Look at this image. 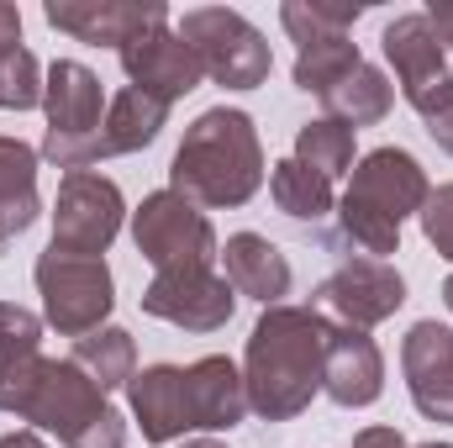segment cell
Wrapping results in <instances>:
<instances>
[{
  "label": "cell",
  "mask_w": 453,
  "mask_h": 448,
  "mask_svg": "<svg viewBox=\"0 0 453 448\" xmlns=\"http://www.w3.org/2000/svg\"><path fill=\"white\" fill-rule=\"evenodd\" d=\"M180 37L190 42L201 74L217 80V85H226V90H258V85L269 80V69H274L264 32H258L242 11H226V5L185 11V16H180Z\"/></svg>",
  "instance_id": "5b68a950"
},
{
  "label": "cell",
  "mask_w": 453,
  "mask_h": 448,
  "mask_svg": "<svg viewBox=\"0 0 453 448\" xmlns=\"http://www.w3.org/2000/svg\"><path fill=\"white\" fill-rule=\"evenodd\" d=\"M264 185V143H258V127L248 112H201L190 121L185 143L174 148V164H169V190L185 196L190 206H242L253 201V190Z\"/></svg>",
  "instance_id": "3957f363"
},
{
  "label": "cell",
  "mask_w": 453,
  "mask_h": 448,
  "mask_svg": "<svg viewBox=\"0 0 453 448\" xmlns=\"http://www.w3.org/2000/svg\"><path fill=\"white\" fill-rule=\"evenodd\" d=\"M37 148L21 137H0V253L37 222Z\"/></svg>",
  "instance_id": "7402d4cb"
},
{
  "label": "cell",
  "mask_w": 453,
  "mask_h": 448,
  "mask_svg": "<svg viewBox=\"0 0 453 448\" xmlns=\"http://www.w3.org/2000/svg\"><path fill=\"white\" fill-rule=\"evenodd\" d=\"M401 369H406L411 406L427 422H453V328L417 322L401 343Z\"/></svg>",
  "instance_id": "2e32d148"
},
{
  "label": "cell",
  "mask_w": 453,
  "mask_h": 448,
  "mask_svg": "<svg viewBox=\"0 0 453 448\" xmlns=\"http://www.w3.org/2000/svg\"><path fill=\"white\" fill-rule=\"evenodd\" d=\"M317 301L327 312H338L342 328L369 333V328H380L385 317H395L406 306V280L380 259H348L317 285Z\"/></svg>",
  "instance_id": "7c38bea8"
},
{
  "label": "cell",
  "mask_w": 453,
  "mask_h": 448,
  "mask_svg": "<svg viewBox=\"0 0 453 448\" xmlns=\"http://www.w3.org/2000/svg\"><path fill=\"white\" fill-rule=\"evenodd\" d=\"M121 190L96 169H74L58 180V201H53V248L58 253H80V259H101L121 232Z\"/></svg>",
  "instance_id": "9c48e42d"
},
{
  "label": "cell",
  "mask_w": 453,
  "mask_h": 448,
  "mask_svg": "<svg viewBox=\"0 0 453 448\" xmlns=\"http://www.w3.org/2000/svg\"><path fill=\"white\" fill-rule=\"evenodd\" d=\"M333 322L317 306H264L248 337L242 359V385H248V412L264 422H290L311 406L322 390V359H327Z\"/></svg>",
  "instance_id": "7a4b0ae2"
},
{
  "label": "cell",
  "mask_w": 453,
  "mask_h": 448,
  "mask_svg": "<svg viewBox=\"0 0 453 448\" xmlns=\"http://www.w3.org/2000/svg\"><path fill=\"white\" fill-rule=\"evenodd\" d=\"M269 196H274V206L290 217V222H327L333 217V180H322V174H311L306 164H296V158H280L274 169H269Z\"/></svg>",
  "instance_id": "cb8c5ba5"
},
{
  "label": "cell",
  "mask_w": 453,
  "mask_h": 448,
  "mask_svg": "<svg viewBox=\"0 0 453 448\" xmlns=\"http://www.w3.org/2000/svg\"><path fill=\"white\" fill-rule=\"evenodd\" d=\"M164 121H169V106L164 101H153V96H142V90H121L106 116H101V132L85 143V153H80V169H90V164H101V158H116V153H137V148H148L158 132H164Z\"/></svg>",
  "instance_id": "ffe728a7"
},
{
  "label": "cell",
  "mask_w": 453,
  "mask_h": 448,
  "mask_svg": "<svg viewBox=\"0 0 453 448\" xmlns=\"http://www.w3.org/2000/svg\"><path fill=\"white\" fill-rule=\"evenodd\" d=\"M37 337H42V322L16 306V301H0V359H21V353H37Z\"/></svg>",
  "instance_id": "83f0119b"
},
{
  "label": "cell",
  "mask_w": 453,
  "mask_h": 448,
  "mask_svg": "<svg viewBox=\"0 0 453 448\" xmlns=\"http://www.w3.org/2000/svg\"><path fill=\"white\" fill-rule=\"evenodd\" d=\"M180 448H226V444H217V438H190V444H180Z\"/></svg>",
  "instance_id": "e575fe53"
},
{
  "label": "cell",
  "mask_w": 453,
  "mask_h": 448,
  "mask_svg": "<svg viewBox=\"0 0 453 448\" xmlns=\"http://www.w3.org/2000/svg\"><path fill=\"white\" fill-rule=\"evenodd\" d=\"M422 121H427V137H433L443 153H453V96L443 101V106H433V112L422 116Z\"/></svg>",
  "instance_id": "f546056e"
},
{
  "label": "cell",
  "mask_w": 453,
  "mask_h": 448,
  "mask_svg": "<svg viewBox=\"0 0 453 448\" xmlns=\"http://www.w3.org/2000/svg\"><path fill=\"white\" fill-rule=\"evenodd\" d=\"M0 448H48V444H42L37 433H5V438H0Z\"/></svg>",
  "instance_id": "836d02e7"
},
{
  "label": "cell",
  "mask_w": 453,
  "mask_h": 448,
  "mask_svg": "<svg viewBox=\"0 0 453 448\" xmlns=\"http://www.w3.org/2000/svg\"><path fill=\"white\" fill-rule=\"evenodd\" d=\"M142 312L185 333H217L237 312V290L211 269H158L142 290Z\"/></svg>",
  "instance_id": "8fae6325"
},
{
  "label": "cell",
  "mask_w": 453,
  "mask_h": 448,
  "mask_svg": "<svg viewBox=\"0 0 453 448\" xmlns=\"http://www.w3.org/2000/svg\"><path fill=\"white\" fill-rule=\"evenodd\" d=\"M217 259L226 264V285H232L237 296H253V301H264V306H280V296H290V259H285L269 237H258V232H232Z\"/></svg>",
  "instance_id": "44dd1931"
},
{
  "label": "cell",
  "mask_w": 453,
  "mask_h": 448,
  "mask_svg": "<svg viewBox=\"0 0 453 448\" xmlns=\"http://www.w3.org/2000/svg\"><path fill=\"white\" fill-rule=\"evenodd\" d=\"M48 27L80 37V42H111V48H127L132 37L153 32L169 21V11L158 0H48L42 5Z\"/></svg>",
  "instance_id": "5bb4252c"
},
{
  "label": "cell",
  "mask_w": 453,
  "mask_h": 448,
  "mask_svg": "<svg viewBox=\"0 0 453 448\" xmlns=\"http://www.w3.org/2000/svg\"><path fill=\"white\" fill-rule=\"evenodd\" d=\"M417 217H422V232H427V243H433V248H438V253H443V259L453 264V185H438Z\"/></svg>",
  "instance_id": "f1b7e54d"
},
{
  "label": "cell",
  "mask_w": 453,
  "mask_h": 448,
  "mask_svg": "<svg viewBox=\"0 0 453 448\" xmlns=\"http://www.w3.org/2000/svg\"><path fill=\"white\" fill-rule=\"evenodd\" d=\"M348 196L364 201V206H374L380 217H390V222L401 227L406 217H417V212L427 206L433 185H427L422 164H417L406 148H374V153L358 158Z\"/></svg>",
  "instance_id": "9a60e30c"
},
{
  "label": "cell",
  "mask_w": 453,
  "mask_h": 448,
  "mask_svg": "<svg viewBox=\"0 0 453 448\" xmlns=\"http://www.w3.org/2000/svg\"><path fill=\"white\" fill-rule=\"evenodd\" d=\"M422 448H453V444H422Z\"/></svg>",
  "instance_id": "8d00e7d4"
},
{
  "label": "cell",
  "mask_w": 453,
  "mask_h": 448,
  "mask_svg": "<svg viewBox=\"0 0 453 448\" xmlns=\"http://www.w3.org/2000/svg\"><path fill=\"white\" fill-rule=\"evenodd\" d=\"M427 21L438 27V37H443V48H453V0H438V5L427 11Z\"/></svg>",
  "instance_id": "d6a6232c"
},
{
  "label": "cell",
  "mask_w": 453,
  "mask_h": 448,
  "mask_svg": "<svg viewBox=\"0 0 453 448\" xmlns=\"http://www.w3.org/2000/svg\"><path fill=\"white\" fill-rule=\"evenodd\" d=\"M121 69H127L132 90H142V96H153V101H164V106L185 101V96L206 80L201 64H196V53H190V42H185L180 32H169V21L153 27V32H142V37H132V42L121 48Z\"/></svg>",
  "instance_id": "4fadbf2b"
},
{
  "label": "cell",
  "mask_w": 453,
  "mask_h": 448,
  "mask_svg": "<svg viewBox=\"0 0 453 448\" xmlns=\"http://www.w3.org/2000/svg\"><path fill=\"white\" fill-rule=\"evenodd\" d=\"M132 243L153 269H211V259L222 253L206 212L174 190L142 196V206L132 212Z\"/></svg>",
  "instance_id": "ba28073f"
},
{
  "label": "cell",
  "mask_w": 453,
  "mask_h": 448,
  "mask_svg": "<svg viewBox=\"0 0 453 448\" xmlns=\"http://www.w3.org/2000/svg\"><path fill=\"white\" fill-rule=\"evenodd\" d=\"M37 280V296H42V312H48V328H58L64 337H85L96 333L116 306V285L106 259H80V253H58L48 248L32 269Z\"/></svg>",
  "instance_id": "8992f818"
},
{
  "label": "cell",
  "mask_w": 453,
  "mask_h": 448,
  "mask_svg": "<svg viewBox=\"0 0 453 448\" xmlns=\"http://www.w3.org/2000/svg\"><path fill=\"white\" fill-rule=\"evenodd\" d=\"M364 16V5L358 0H348V5H322V0H285L280 5V21H285V32L296 37V85L306 90V96H327V90H338L342 80L364 64V53H358V42L348 37V27Z\"/></svg>",
  "instance_id": "277c9868"
},
{
  "label": "cell",
  "mask_w": 453,
  "mask_h": 448,
  "mask_svg": "<svg viewBox=\"0 0 453 448\" xmlns=\"http://www.w3.org/2000/svg\"><path fill=\"white\" fill-rule=\"evenodd\" d=\"M338 222H342V243H353L358 253H369L380 264H385V253H401V227L390 222V217H380L374 206L353 201V196H342Z\"/></svg>",
  "instance_id": "4316f807"
},
{
  "label": "cell",
  "mask_w": 453,
  "mask_h": 448,
  "mask_svg": "<svg viewBox=\"0 0 453 448\" xmlns=\"http://www.w3.org/2000/svg\"><path fill=\"white\" fill-rule=\"evenodd\" d=\"M443 301H449V312H453V274H449V285H443Z\"/></svg>",
  "instance_id": "d590c367"
},
{
  "label": "cell",
  "mask_w": 453,
  "mask_h": 448,
  "mask_svg": "<svg viewBox=\"0 0 453 448\" xmlns=\"http://www.w3.org/2000/svg\"><path fill=\"white\" fill-rule=\"evenodd\" d=\"M185 396H190V422L196 433H222L237 428L248 417V385H242V369L222 359V353H206L185 369Z\"/></svg>",
  "instance_id": "d6986e66"
},
{
  "label": "cell",
  "mask_w": 453,
  "mask_h": 448,
  "mask_svg": "<svg viewBox=\"0 0 453 448\" xmlns=\"http://www.w3.org/2000/svg\"><path fill=\"white\" fill-rule=\"evenodd\" d=\"M127 396H132V417H137V428H142L148 444H174V438L196 433L190 396H185V369L180 364H153V369L132 375Z\"/></svg>",
  "instance_id": "ac0fdd59"
},
{
  "label": "cell",
  "mask_w": 453,
  "mask_h": 448,
  "mask_svg": "<svg viewBox=\"0 0 453 448\" xmlns=\"http://www.w3.org/2000/svg\"><path fill=\"white\" fill-rule=\"evenodd\" d=\"M385 58L401 80V96L417 116H427L433 106H443L453 96V74H449V48L438 37V27L427 21V11H411V16H395L385 27Z\"/></svg>",
  "instance_id": "30bf717a"
},
{
  "label": "cell",
  "mask_w": 453,
  "mask_h": 448,
  "mask_svg": "<svg viewBox=\"0 0 453 448\" xmlns=\"http://www.w3.org/2000/svg\"><path fill=\"white\" fill-rule=\"evenodd\" d=\"M353 448H406V438H401L395 428H364V433L353 438Z\"/></svg>",
  "instance_id": "1f68e13d"
},
{
  "label": "cell",
  "mask_w": 453,
  "mask_h": 448,
  "mask_svg": "<svg viewBox=\"0 0 453 448\" xmlns=\"http://www.w3.org/2000/svg\"><path fill=\"white\" fill-rule=\"evenodd\" d=\"M322 106H327L333 121H342V127H353V132H358V127H374V121H385V116H390V106H395V85H390L374 64H358L338 90H327V96H322Z\"/></svg>",
  "instance_id": "603a6c76"
},
{
  "label": "cell",
  "mask_w": 453,
  "mask_h": 448,
  "mask_svg": "<svg viewBox=\"0 0 453 448\" xmlns=\"http://www.w3.org/2000/svg\"><path fill=\"white\" fill-rule=\"evenodd\" d=\"M69 364H80L101 390L132 385V375H137V348H132V333H121V328H96V333L74 337Z\"/></svg>",
  "instance_id": "d4e9b609"
},
{
  "label": "cell",
  "mask_w": 453,
  "mask_h": 448,
  "mask_svg": "<svg viewBox=\"0 0 453 448\" xmlns=\"http://www.w3.org/2000/svg\"><path fill=\"white\" fill-rule=\"evenodd\" d=\"M322 390L358 412V406H374L380 390H385V359L374 348V337L364 328H333L327 333V359H322Z\"/></svg>",
  "instance_id": "e0dca14e"
},
{
  "label": "cell",
  "mask_w": 453,
  "mask_h": 448,
  "mask_svg": "<svg viewBox=\"0 0 453 448\" xmlns=\"http://www.w3.org/2000/svg\"><path fill=\"white\" fill-rule=\"evenodd\" d=\"M296 164H306L322 180H338L353 169V127H342L333 116H317L296 132Z\"/></svg>",
  "instance_id": "484cf974"
},
{
  "label": "cell",
  "mask_w": 453,
  "mask_h": 448,
  "mask_svg": "<svg viewBox=\"0 0 453 448\" xmlns=\"http://www.w3.org/2000/svg\"><path fill=\"white\" fill-rule=\"evenodd\" d=\"M11 48H21V11L0 0V64H5Z\"/></svg>",
  "instance_id": "4dcf8cb0"
},
{
  "label": "cell",
  "mask_w": 453,
  "mask_h": 448,
  "mask_svg": "<svg viewBox=\"0 0 453 448\" xmlns=\"http://www.w3.org/2000/svg\"><path fill=\"white\" fill-rule=\"evenodd\" d=\"M0 412L37 422L42 433H53L64 448H121L127 444V422L106 401V390L80 369V364H58L42 353H21V359H0Z\"/></svg>",
  "instance_id": "6da1fadb"
},
{
  "label": "cell",
  "mask_w": 453,
  "mask_h": 448,
  "mask_svg": "<svg viewBox=\"0 0 453 448\" xmlns=\"http://www.w3.org/2000/svg\"><path fill=\"white\" fill-rule=\"evenodd\" d=\"M42 112H48L42 158L74 174L85 143L101 132V116H106V90H101L96 69H85V64H74V58H58V64L42 74Z\"/></svg>",
  "instance_id": "52a82bcc"
}]
</instances>
